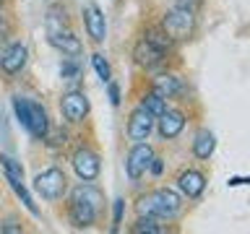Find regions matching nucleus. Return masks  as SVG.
Listing matches in <instances>:
<instances>
[{"instance_id": "obj_23", "label": "nucleus", "mask_w": 250, "mask_h": 234, "mask_svg": "<svg viewBox=\"0 0 250 234\" xmlns=\"http://www.w3.org/2000/svg\"><path fill=\"white\" fill-rule=\"evenodd\" d=\"M42 138H44L50 146H65V138H68V136H65L62 130H50V128H47Z\"/></svg>"}, {"instance_id": "obj_27", "label": "nucleus", "mask_w": 250, "mask_h": 234, "mask_svg": "<svg viewBox=\"0 0 250 234\" xmlns=\"http://www.w3.org/2000/svg\"><path fill=\"white\" fill-rule=\"evenodd\" d=\"M123 208H125V200H115V229L123 221Z\"/></svg>"}, {"instance_id": "obj_20", "label": "nucleus", "mask_w": 250, "mask_h": 234, "mask_svg": "<svg viewBox=\"0 0 250 234\" xmlns=\"http://www.w3.org/2000/svg\"><path fill=\"white\" fill-rule=\"evenodd\" d=\"M144 39H146V42H151L154 47H159L162 52H167L169 44H172V39L164 34V29H148L146 34H144Z\"/></svg>"}, {"instance_id": "obj_8", "label": "nucleus", "mask_w": 250, "mask_h": 234, "mask_svg": "<svg viewBox=\"0 0 250 234\" xmlns=\"http://www.w3.org/2000/svg\"><path fill=\"white\" fill-rule=\"evenodd\" d=\"M73 169L81 179L91 182V179L99 177V156L94 154L91 148H78L73 154Z\"/></svg>"}, {"instance_id": "obj_7", "label": "nucleus", "mask_w": 250, "mask_h": 234, "mask_svg": "<svg viewBox=\"0 0 250 234\" xmlns=\"http://www.w3.org/2000/svg\"><path fill=\"white\" fill-rule=\"evenodd\" d=\"M151 159H154V148L148 146V143H141L133 148V151L128 154V161H125V169H128V177L130 179H138L144 172L148 169V164H151Z\"/></svg>"}, {"instance_id": "obj_19", "label": "nucleus", "mask_w": 250, "mask_h": 234, "mask_svg": "<svg viewBox=\"0 0 250 234\" xmlns=\"http://www.w3.org/2000/svg\"><path fill=\"white\" fill-rule=\"evenodd\" d=\"M133 232H148V234H162L164 226L159 224V218L156 216H138V221L133 224Z\"/></svg>"}, {"instance_id": "obj_12", "label": "nucleus", "mask_w": 250, "mask_h": 234, "mask_svg": "<svg viewBox=\"0 0 250 234\" xmlns=\"http://www.w3.org/2000/svg\"><path fill=\"white\" fill-rule=\"evenodd\" d=\"M26 58H29L26 47H23V44H13V47H8V50L0 55V68H3L8 76H13V73H19V70L26 65Z\"/></svg>"}, {"instance_id": "obj_6", "label": "nucleus", "mask_w": 250, "mask_h": 234, "mask_svg": "<svg viewBox=\"0 0 250 234\" xmlns=\"http://www.w3.org/2000/svg\"><path fill=\"white\" fill-rule=\"evenodd\" d=\"M60 109L68 122H81L89 115V99H86L83 91H68L60 101Z\"/></svg>"}, {"instance_id": "obj_16", "label": "nucleus", "mask_w": 250, "mask_h": 234, "mask_svg": "<svg viewBox=\"0 0 250 234\" xmlns=\"http://www.w3.org/2000/svg\"><path fill=\"white\" fill-rule=\"evenodd\" d=\"M183 91V81L177 76H156L154 78V94H159L162 99H175Z\"/></svg>"}, {"instance_id": "obj_22", "label": "nucleus", "mask_w": 250, "mask_h": 234, "mask_svg": "<svg viewBox=\"0 0 250 234\" xmlns=\"http://www.w3.org/2000/svg\"><path fill=\"white\" fill-rule=\"evenodd\" d=\"M91 62H94V70L99 73V78L107 83L109 81V65L104 62V58H102V55H91Z\"/></svg>"}, {"instance_id": "obj_21", "label": "nucleus", "mask_w": 250, "mask_h": 234, "mask_svg": "<svg viewBox=\"0 0 250 234\" xmlns=\"http://www.w3.org/2000/svg\"><path fill=\"white\" fill-rule=\"evenodd\" d=\"M0 164H3V172H5V179H8V182H21V179H23L21 167L11 159V156H0Z\"/></svg>"}, {"instance_id": "obj_9", "label": "nucleus", "mask_w": 250, "mask_h": 234, "mask_svg": "<svg viewBox=\"0 0 250 234\" xmlns=\"http://www.w3.org/2000/svg\"><path fill=\"white\" fill-rule=\"evenodd\" d=\"M151 130H154V115H148L144 107H138L136 112L130 115V122H128V136L133 140H146L148 136H151Z\"/></svg>"}, {"instance_id": "obj_1", "label": "nucleus", "mask_w": 250, "mask_h": 234, "mask_svg": "<svg viewBox=\"0 0 250 234\" xmlns=\"http://www.w3.org/2000/svg\"><path fill=\"white\" fill-rule=\"evenodd\" d=\"M138 216H156V218H175L180 214V208H183V203H180L177 193L172 190H154L144 195V198L138 200Z\"/></svg>"}, {"instance_id": "obj_31", "label": "nucleus", "mask_w": 250, "mask_h": 234, "mask_svg": "<svg viewBox=\"0 0 250 234\" xmlns=\"http://www.w3.org/2000/svg\"><path fill=\"white\" fill-rule=\"evenodd\" d=\"M0 5H3V0H0Z\"/></svg>"}, {"instance_id": "obj_13", "label": "nucleus", "mask_w": 250, "mask_h": 234, "mask_svg": "<svg viewBox=\"0 0 250 234\" xmlns=\"http://www.w3.org/2000/svg\"><path fill=\"white\" fill-rule=\"evenodd\" d=\"M185 128V115L175 109H164L159 115V136L162 138H177Z\"/></svg>"}, {"instance_id": "obj_29", "label": "nucleus", "mask_w": 250, "mask_h": 234, "mask_svg": "<svg viewBox=\"0 0 250 234\" xmlns=\"http://www.w3.org/2000/svg\"><path fill=\"white\" fill-rule=\"evenodd\" d=\"M148 169H151L154 175H162V169H164V164H162V159H156V156H154V159H151V164H148Z\"/></svg>"}, {"instance_id": "obj_25", "label": "nucleus", "mask_w": 250, "mask_h": 234, "mask_svg": "<svg viewBox=\"0 0 250 234\" xmlns=\"http://www.w3.org/2000/svg\"><path fill=\"white\" fill-rule=\"evenodd\" d=\"M109 86H107V91H109V101H112V107H117L120 104V86L117 83H112V81H107Z\"/></svg>"}, {"instance_id": "obj_2", "label": "nucleus", "mask_w": 250, "mask_h": 234, "mask_svg": "<svg viewBox=\"0 0 250 234\" xmlns=\"http://www.w3.org/2000/svg\"><path fill=\"white\" fill-rule=\"evenodd\" d=\"M13 109H16V117L21 120V125H23V128H26L34 138H42L44 130L50 128L44 107L37 104V101H29V99H23V97H16V99H13Z\"/></svg>"}, {"instance_id": "obj_14", "label": "nucleus", "mask_w": 250, "mask_h": 234, "mask_svg": "<svg viewBox=\"0 0 250 234\" xmlns=\"http://www.w3.org/2000/svg\"><path fill=\"white\" fill-rule=\"evenodd\" d=\"M177 187L188 195V198H198L203 193V187H206V177H203L198 169H185L183 175L177 177Z\"/></svg>"}, {"instance_id": "obj_18", "label": "nucleus", "mask_w": 250, "mask_h": 234, "mask_svg": "<svg viewBox=\"0 0 250 234\" xmlns=\"http://www.w3.org/2000/svg\"><path fill=\"white\" fill-rule=\"evenodd\" d=\"M141 107L146 109L148 115H154V117H159L164 109H167V99H162L159 94H154V91H148L146 97H144V101H141Z\"/></svg>"}, {"instance_id": "obj_15", "label": "nucleus", "mask_w": 250, "mask_h": 234, "mask_svg": "<svg viewBox=\"0 0 250 234\" xmlns=\"http://www.w3.org/2000/svg\"><path fill=\"white\" fill-rule=\"evenodd\" d=\"M50 44L52 47H58L60 52H65L70 55V58H76V55H81V39L73 37L70 31H55V34H50Z\"/></svg>"}, {"instance_id": "obj_10", "label": "nucleus", "mask_w": 250, "mask_h": 234, "mask_svg": "<svg viewBox=\"0 0 250 234\" xmlns=\"http://www.w3.org/2000/svg\"><path fill=\"white\" fill-rule=\"evenodd\" d=\"M164 55L159 47H154L151 42H146V39H141V42L136 44V50H133V58H136V62L141 68H156L164 62Z\"/></svg>"}, {"instance_id": "obj_3", "label": "nucleus", "mask_w": 250, "mask_h": 234, "mask_svg": "<svg viewBox=\"0 0 250 234\" xmlns=\"http://www.w3.org/2000/svg\"><path fill=\"white\" fill-rule=\"evenodd\" d=\"M162 29L172 42H183V39H188L195 29L193 11L190 8H172V11H167V16H164Z\"/></svg>"}, {"instance_id": "obj_11", "label": "nucleus", "mask_w": 250, "mask_h": 234, "mask_svg": "<svg viewBox=\"0 0 250 234\" xmlns=\"http://www.w3.org/2000/svg\"><path fill=\"white\" fill-rule=\"evenodd\" d=\"M83 23H86V31H89V37L94 42H104L107 23H104V13H102L97 5H89L83 11Z\"/></svg>"}, {"instance_id": "obj_4", "label": "nucleus", "mask_w": 250, "mask_h": 234, "mask_svg": "<svg viewBox=\"0 0 250 234\" xmlns=\"http://www.w3.org/2000/svg\"><path fill=\"white\" fill-rule=\"evenodd\" d=\"M34 187L44 200H58V198H62V193H65V187H68L65 172L58 169V167H50V169L39 172L37 179H34Z\"/></svg>"}, {"instance_id": "obj_24", "label": "nucleus", "mask_w": 250, "mask_h": 234, "mask_svg": "<svg viewBox=\"0 0 250 234\" xmlns=\"http://www.w3.org/2000/svg\"><path fill=\"white\" fill-rule=\"evenodd\" d=\"M60 76L65 78V81H76L78 76H81V70H78L76 62H62V68H60Z\"/></svg>"}, {"instance_id": "obj_30", "label": "nucleus", "mask_w": 250, "mask_h": 234, "mask_svg": "<svg viewBox=\"0 0 250 234\" xmlns=\"http://www.w3.org/2000/svg\"><path fill=\"white\" fill-rule=\"evenodd\" d=\"M242 182H245L242 177H232V179H229V185H242Z\"/></svg>"}, {"instance_id": "obj_26", "label": "nucleus", "mask_w": 250, "mask_h": 234, "mask_svg": "<svg viewBox=\"0 0 250 234\" xmlns=\"http://www.w3.org/2000/svg\"><path fill=\"white\" fill-rule=\"evenodd\" d=\"M0 232H11V234H21V226L16 221H3L0 224Z\"/></svg>"}, {"instance_id": "obj_17", "label": "nucleus", "mask_w": 250, "mask_h": 234, "mask_svg": "<svg viewBox=\"0 0 250 234\" xmlns=\"http://www.w3.org/2000/svg\"><path fill=\"white\" fill-rule=\"evenodd\" d=\"M193 154L198 156V159H208L211 154H214V136H211L208 130H201L198 136L193 140Z\"/></svg>"}, {"instance_id": "obj_5", "label": "nucleus", "mask_w": 250, "mask_h": 234, "mask_svg": "<svg viewBox=\"0 0 250 234\" xmlns=\"http://www.w3.org/2000/svg\"><path fill=\"white\" fill-rule=\"evenodd\" d=\"M70 224L78 226V229H86V226H91L94 221H97L99 216V206H94V203L78 198V195H70Z\"/></svg>"}, {"instance_id": "obj_28", "label": "nucleus", "mask_w": 250, "mask_h": 234, "mask_svg": "<svg viewBox=\"0 0 250 234\" xmlns=\"http://www.w3.org/2000/svg\"><path fill=\"white\" fill-rule=\"evenodd\" d=\"M8 34H11V23H8V19L0 13V39H5Z\"/></svg>"}]
</instances>
